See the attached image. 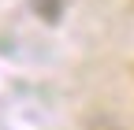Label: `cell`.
Listing matches in <instances>:
<instances>
[{"label": "cell", "mask_w": 134, "mask_h": 130, "mask_svg": "<svg viewBox=\"0 0 134 130\" xmlns=\"http://www.w3.org/2000/svg\"><path fill=\"white\" fill-rule=\"evenodd\" d=\"M37 8H41L45 19H56V15H60V0H37Z\"/></svg>", "instance_id": "6da1fadb"}]
</instances>
